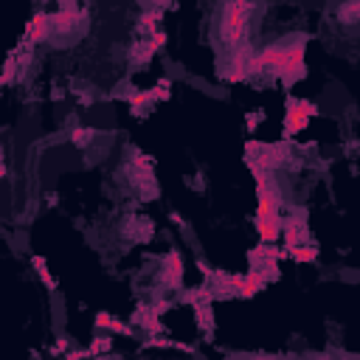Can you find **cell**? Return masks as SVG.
Instances as JSON below:
<instances>
[{
  "instance_id": "obj_1",
  "label": "cell",
  "mask_w": 360,
  "mask_h": 360,
  "mask_svg": "<svg viewBox=\"0 0 360 360\" xmlns=\"http://www.w3.org/2000/svg\"><path fill=\"white\" fill-rule=\"evenodd\" d=\"M250 14H253V0H225L222 3V14H219V39H222V45H228L231 51L245 45Z\"/></svg>"
},
{
  "instance_id": "obj_2",
  "label": "cell",
  "mask_w": 360,
  "mask_h": 360,
  "mask_svg": "<svg viewBox=\"0 0 360 360\" xmlns=\"http://www.w3.org/2000/svg\"><path fill=\"white\" fill-rule=\"evenodd\" d=\"M315 112H318V107H315L312 101H307V98L290 101V104H287V115H284V135L301 132V129L307 127L309 115H315Z\"/></svg>"
},
{
  "instance_id": "obj_3",
  "label": "cell",
  "mask_w": 360,
  "mask_h": 360,
  "mask_svg": "<svg viewBox=\"0 0 360 360\" xmlns=\"http://www.w3.org/2000/svg\"><path fill=\"white\" fill-rule=\"evenodd\" d=\"M256 231L264 245H273L281 236V211H270L264 217H256Z\"/></svg>"
},
{
  "instance_id": "obj_4",
  "label": "cell",
  "mask_w": 360,
  "mask_h": 360,
  "mask_svg": "<svg viewBox=\"0 0 360 360\" xmlns=\"http://www.w3.org/2000/svg\"><path fill=\"white\" fill-rule=\"evenodd\" d=\"M51 37V17L48 14H34L31 22L25 25V42L34 45V42H45Z\"/></svg>"
},
{
  "instance_id": "obj_5",
  "label": "cell",
  "mask_w": 360,
  "mask_h": 360,
  "mask_svg": "<svg viewBox=\"0 0 360 360\" xmlns=\"http://www.w3.org/2000/svg\"><path fill=\"white\" fill-rule=\"evenodd\" d=\"M82 20V14L70 6V8H62V11H56L53 17H51V31H56V34H68L76 22Z\"/></svg>"
},
{
  "instance_id": "obj_6",
  "label": "cell",
  "mask_w": 360,
  "mask_h": 360,
  "mask_svg": "<svg viewBox=\"0 0 360 360\" xmlns=\"http://www.w3.org/2000/svg\"><path fill=\"white\" fill-rule=\"evenodd\" d=\"M160 278H163L169 287H177V284H180V278H183V259H180V253H169V256H166Z\"/></svg>"
},
{
  "instance_id": "obj_7",
  "label": "cell",
  "mask_w": 360,
  "mask_h": 360,
  "mask_svg": "<svg viewBox=\"0 0 360 360\" xmlns=\"http://www.w3.org/2000/svg\"><path fill=\"white\" fill-rule=\"evenodd\" d=\"M264 284H267V273H264L262 267H256V270H248V276H242V287H239V295L250 298V295H256V292H259Z\"/></svg>"
},
{
  "instance_id": "obj_8",
  "label": "cell",
  "mask_w": 360,
  "mask_h": 360,
  "mask_svg": "<svg viewBox=\"0 0 360 360\" xmlns=\"http://www.w3.org/2000/svg\"><path fill=\"white\" fill-rule=\"evenodd\" d=\"M287 250H290V256H292L295 262H301V264H304V262H315V259H318V248H315V245H304V242H301V245L287 248Z\"/></svg>"
},
{
  "instance_id": "obj_9",
  "label": "cell",
  "mask_w": 360,
  "mask_h": 360,
  "mask_svg": "<svg viewBox=\"0 0 360 360\" xmlns=\"http://www.w3.org/2000/svg\"><path fill=\"white\" fill-rule=\"evenodd\" d=\"M96 326H101V329H110V332H129V326H124L121 321H115V318H110L107 312H98L96 315Z\"/></svg>"
},
{
  "instance_id": "obj_10",
  "label": "cell",
  "mask_w": 360,
  "mask_h": 360,
  "mask_svg": "<svg viewBox=\"0 0 360 360\" xmlns=\"http://www.w3.org/2000/svg\"><path fill=\"white\" fill-rule=\"evenodd\" d=\"M31 262H34V267H37V273H39V278H42V281L48 284V290H56V281L51 278V273H48V267H45V262H42L39 256H34Z\"/></svg>"
},
{
  "instance_id": "obj_11",
  "label": "cell",
  "mask_w": 360,
  "mask_h": 360,
  "mask_svg": "<svg viewBox=\"0 0 360 360\" xmlns=\"http://www.w3.org/2000/svg\"><path fill=\"white\" fill-rule=\"evenodd\" d=\"M90 138H93V129H73V135H70V141H73L76 146H84Z\"/></svg>"
}]
</instances>
